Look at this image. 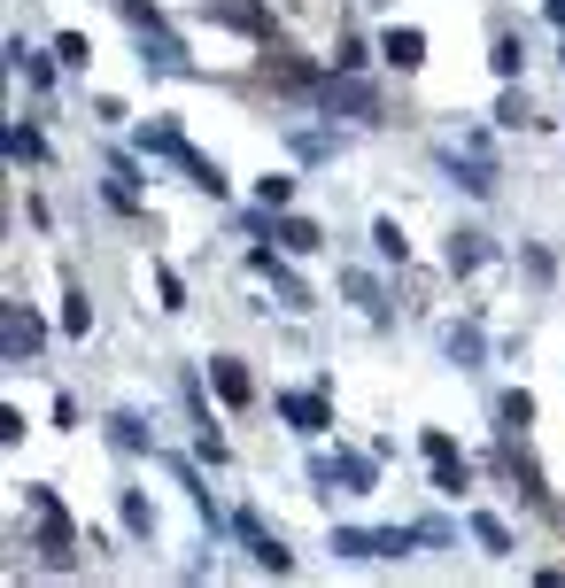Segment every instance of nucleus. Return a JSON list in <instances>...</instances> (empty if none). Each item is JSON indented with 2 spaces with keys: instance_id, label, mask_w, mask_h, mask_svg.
<instances>
[{
  "instance_id": "nucleus-1",
  "label": "nucleus",
  "mask_w": 565,
  "mask_h": 588,
  "mask_svg": "<svg viewBox=\"0 0 565 588\" xmlns=\"http://www.w3.org/2000/svg\"><path fill=\"white\" fill-rule=\"evenodd\" d=\"M418 47H426L418 31H387V62H395V70H418Z\"/></svg>"
},
{
  "instance_id": "nucleus-2",
  "label": "nucleus",
  "mask_w": 565,
  "mask_h": 588,
  "mask_svg": "<svg viewBox=\"0 0 565 588\" xmlns=\"http://www.w3.org/2000/svg\"><path fill=\"white\" fill-rule=\"evenodd\" d=\"M217 387H225V395H233V403H248V372H240L233 356H225V364H217Z\"/></svg>"
},
{
  "instance_id": "nucleus-3",
  "label": "nucleus",
  "mask_w": 565,
  "mask_h": 588,
  "mask_svg": "<svg viewBox=\"0 0 565 588\" xmlns=\"http://www.w3.org/2000/svg\"><path fill=\"white\" fill-rule=\"evenodd\" d=\"M287 418H295V426H310V434H318V426H326V411H318V403H310V395H287Z\"/></svg>"
},
{
  "instance_id": "nucleus-4",
  "label": "nucleus",
  "mask_w": 565,
  "mask_h": 588,
  "mask_svg": "<svg viewBox=\"0 0 565 588\" xmlns=\"http://www.w3.org/2000/svg\"><path fill=\"white\" fill-rule=\"evenodd\" d=\"M31 341H39V325H31L24 310H16V318H8V349H31Z\"/></svg>"
}]
</instances>
